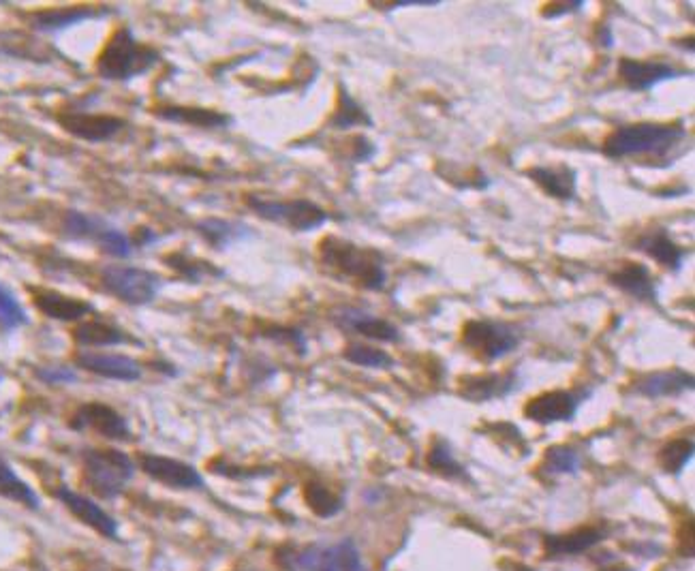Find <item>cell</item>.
Returning a JSON list of instances; mask_svg holds the SVG:
<instances>
[{"label":"cell","mask_w":695,"mask_h":571,"mask_svg":"<svg viewBox=\"0 0 695 571\" xmlns=\"http://www.w3.org/2000/svg\"><path fill=\"white\" fill-rule=\"evenodd\" d=\"M101 287L116 300L144 306L150 304L163 287V279L157 272L137 266H105L101 270Z\"/></svg>","instance_id":"7"},{"label":"cell","mask_w":695,"mask_h":571,"mask_svg":"<svg viewBox=\"0 0 695 571\" xmlns=\"http://www.w3.org/2000/svg\"><path fill=\"white\" fill-rule=\"evenodd\" d=\"M28 315L20 300L15 298V293L0 283V328L5 332L18 330L20 326H26Z\"/></svg>","instance_id":"33"},{"label":"cell","mask_w":695,"mask_h":571,"mask_svg":"<svg viewBox=\"0 0 695 571\" xmlns=\"http://www.w3.org/2000/svg\"><path fill=\"white\" fill-rule=\"evenodd\" d=\"M441 0H400V3L388 5L390 9H400V7H439Z\"/></svg>","instance_id":"41"},{"label":"cell","mask_w":695,"mask_h":571,"mask_svg":"<svg viewBox=\"0 0 695 571\" xmlns=\"http://www.w3.org/2000/svg\"><path fill=\"white\" fill-rule=\"evenodd\" d=\"M687 137L683 122H638V125L616 127L604 142V154L608 159L627 157H666Z\"/></svg>","instance_id":"2"},{"label":"cell","mask_w":695,"mask_h":571,"mask_svg":"<svg viewBox=\"0 0 695 571\" xmlns=\"http://www.w3.org/2000/svg\"><path fill=\"white\" fill-rule=\"evenodd\" d=\"M514 388H516L514 373H505V375L492 373V375L462 379L460 394L467 400H471V403H486V400L507 396Z\"/></svg>","instance_id":"24"},{"label":"cell","mask_w":695,"mask_h":571,"mask_svg":"<svg viewBox=\"0 0 695 571\" xmlns=\"http://www.w3.org/2000/svg\"><path fill=\"white\" fill-rule=\"evenodd\" d=\"M165 264L172 268L176 274H180L187 281H191V283H202L204 279H208V276H223V270L214 268L210 261L195 259V257L184 255V253L167 255Z\"/></svg>","instance_id":"30"},{"label":"cell","mask_w":695,"mask_h":571,"mask_svg":"<svg viewBox=\"0 0 695 571\" xmlns=\"http://www.w3.org/2000/svg\"><path fill=\"white\" fill-rule=\"evenodd\" d=\"M77 366H82L88 373H95L105 379L116 381H137L142 377V366L129 356H118V353H92L82 351L75 356Z\"/></svg>","instance_id":"16"},{"label":"cell","mask_w":695,"mask_h":571,"mask_svg":"<svg viewBox=\"0 0 695 571\" xmlns=\"http://www.w3.org/2000/svg\"><path fill=\"white\" fill-rule=\"evenodd\" d=\"M608 283L619 291L627 293L629 298L657 304L659 300V287L657 279L653 276L651 268L646 264H636V261H625L621 268H616L610 276Z\"/></svg>","instance_id":"15"},{"label":"cell","mask_w":695,"mask_h":571,"mask_svg":"<svg viewBox=\"0 0 695 571\" xmlns=\"http://www.w3.org/2000/svg\"><path fill=\"white\" fill-rule=\"evenodd\" d=\"M283 571H366L360 550L351 539L338 544H313L287 554Z\"/></svg>","instance_id":"6"},{"label":"cell","mask_w":695,"mask_h":571,"mask_svg":"<svg viewBox=\"0 0 695 571\" xmlns=\"http://www.w3.org/2000/svg\"><path fill=\"white\" fill-rule=\"evenodd\" d=\"M35 375L50 385H63V383H73L77 379V373L69 366H41L35 370Z\"/></svg>","instance_id":"39"},{"label":"cell","mask_w":695,"mask_h":571,"mask_svg":"<svg viewBox=\"0 0 695 571\" xmlns=\"http://www.w3.org/2000/svg\"><path fill=\"white\" fill-rule=\"evenodd\" d=\"M161 63V54L150 45L137 41L133 30L122 26L105 43L97 56V73L103 80L129 82L133 77L146 75Z\"/></svg>","instance_id":"3"},{"label":"cell","mask_w":695,"mask_h":571,"mask_svg":"<svg viewBox=\"0 0 695 571\" xmlns=\"http://www.w3.org/2000/svg\"><path fill=\"white\" fill-rule=\"evenodd\" d=\"M110 13L107 7H92V5H77V7H58V9H43L30 15V26L41 33H58V30L71 28L86 20H97Z\"/></svg>","instance_id":"17"},{"label":"cell","mask_w":695,"mask_h":571,"mask_svg":"<svg viewBox=\"0 0 695 571\" xmlns=\"http://www.w3.org/2000/svg\"><path fill=\"white\" fill-rule=\"evenodd\" d=\"M582 394L567 392V390H554L544 392L535 398H531L524 405V415L535 424H556V422H571L576 418L578 407L582 403Z\"/></svg>","instance_id":"10"},{"label":"cell","mask_w":695,"mask_h":571,"mask_svg":"<svg viewBox=\"0 0 695 571\" xmlns=\"http://www.w3.org/2000/svg\"><path fill=\"white\" fill-rule=\"evenodd\" d=\"M319 261L328 274L362 289L383 291L388 285V270L381 253L351 240L338 236L323 238L319 242Z\"/></svg>","instance_id":"1"},{"label":"cell","mask_w":695,"mask_h":571,"mask_svg":"<svg viewBox=\"0 0 695 571\" xmlns=\"http://www.w3.org/2000/svg\"><path fill=\"white\" fill-rule=\"evenodd\" d=\"M332 321L336 323L338 328L355 332V334H362V336L370 338V341L398 343L400 338H403V334H400V330L394 326V323L370 315V313L362 311V308H355V306L336 308V311L332 313Z\"/></svg>","instance_id":"12"},{"label":"cell","mask_w":695,"mask_h":571,"mask_svg":"<svg viewBox=\"0 0 695 571\" xmlns=\"http://www.w3.org/2000/svg\"><path fill=\"white\" fill-rule=\"evenodd\" d=\"M97 244L103 253L118 257V259H125L133 253V242L129 240V236L122 234V231L116 229L114 225H107V229L103 231Z\"/></svg>","instance_id":"38"},{"label":"cell","mask_w":695,"mask_h":571,"mask_svg":"<svg viewBox=\"0 0 695 571\" xmlns=\"http://www.w3.org/2000/svg\"><path fill=\"white\" fill-rule=\"evenodd\" d=\"M343 356L347 362L355 366H364V368H390L394 364L390 353H385L383 349L368 347V345H349Z\"/></svg>","instance_id":"36"},{"label":"cell","mask_w":695,"mask_h":571,"mask_svg":"<svg viewBox=\"0 0 695 571\" xmlns=\"http://www.w3.org/2000/svg\"><path fill=\"white\" fill-rule=\"evenodd\" d=\"M56 497L71 509L73 516H77L82 522H86L88 527L103 533L105 537H116V533H118L116 520L112 516H107L95 501H90L84 495H77V492H73L67 486H60L56 490Z\"/></svg>","instance_id":"22"},{"label":"cell","mask_w":695,"mask_h":571,"mask_svg":"<svg viewBox=\"0 0 695 571\" xmlns=\"http://www.w3.org/2000/svg\"><path fill=\"white\" fill-rule=\"evenodd\" d=\"M604 539V531L595 527H586L571 531L565 535H552L548 537L546 548L552 557H565V554H580L584 550H591Z\"/></svg>","instance_id":"27"},{"label":"cell","mask_w":695,"mask_h":571,"mask_svg":"<svg viewBox=\"0 0 695 571\" xmlns=\"http://www.w3.org/2000/svg\"><path fill=\"white\" fill-rule=\"evenodd\" d=\"M84 480L95 495L114 499L133 480V460L120 450H84Z\"/></svg>","instance_id":"4"},{"label":"cell","mask_w":695,"mask_h":571,"mask_svg":"<svg viewBox=\"0 0 695 571\" xmlns=\"http://www.w3.org/2000/svg\"><path fill=\"white\" fill-rule=\"evenodd\" d=\"M75 430H95L97 435L112 441H129L131 430L122 415L103 403H88L77 409L71 420Z\"/></svg>","instance_id":"11"},{"label":"cell","mask_w":695,"mask_h":571,"mask_svg":"<svg viewBox=\"0 0 695 571\" xmlns=\"http://www.w3.org/2000/svg\"><path fill=\"white\" fill-rule=\"evenodd\" d=\"M527 176L542 189L548 197L559 199V202H574L578 193V174L569 165H537L531 167Z\"/></svg>","instance_id":"18"},{"label":"cell","mask_w":695,"mask_h":571,"mask_svg":"<svg viewBox=\"0 0 695 571\" xmlns=\"http://www.w3.org/2000/svg\"><path fill=\"white\" fill-rule=\"evenodd\" d=\"M0 495L11 501L24 503L33 509L39 507V499L33 492V488H30L26 482H22L3 458H0Z\"/></svg>","instance_id":"31"},{"label":"cell","mask_w":695,"mask_h":571,"mask_svg":"<svg viewBox=\"0 0 695 571\" xmlns=\"http://www.w3.org/2000/svg\"><path fill=\"white\" fill-rule=\"evenodd\" d=\"M693 390V375L681 368L661 370V373L646 375L636 381L633 392L644 398H674L681 396L683 392Z\"/></svg>","instance_id":"21"},{"label":"cell","mask_w":695,"mask_h":571,"mask_svg":"<svg viewBox=\"0 0 695 571\" xmlns=\"http://www.w3.org/2000/svg\"><path fill=\"white\" fill-rule=\"evenodd\" d=\"M332 129H353V127H373V118L368 116L364 107L351 97V92L341 84L338 86V105L330 118Z\"/></svg>","instance_id":"28"},{"label":"cell","mask_w":695,"mask_h":571,"mask_svg":"<svg viewBox=\"0 0 695 571\" xmlns=\"http://www.w3.org/2000/svg\"><path fill=\"white\" fill-rule=\"evenodd\" d=\"M428 467L443 473L445 477H460L462 473H465V469L460 467V462L454 458V454L450 450V443L443 441V439H437L435 445L430 447Z\"/></svg>","instance_id":"37"},{"label":"cell","mask_w":695,"mask_h":571,"mask_svg":"<svg viewBox=\"0 0 695 571\" xmlns=\"http://www.w3.org/2000/svg\"><path fill=\"white\" fill-rule=\"evenodd\" d=\"M56 120L69 135L90 144L110 142L120 131L127 129L125 118L107 116V114H86V112L67 110V112H60Z\"/></svg>","instance_id":"9"},{"label":"cell","mask_w":695,"mask_h":571,"mask_svg":"<svg viewBox=\"0 0 695 571\" xmlns=\"http://www.w3.org/2000/svg\"><path fill=\"white\" fill-rule=\"evenodd\" d=\"M580 467V456L576 450H571L567 445H556L550 447L544 456V471L550 475H565V473H576Z\"/></svg>","instance_id":"35"},{"label":"cell","mask_w":695,"mask_h":571,"mask_svg":"<svg viewBox=\"0 0 695 571\" xmlns=\"http://www.w3.org/2000/svg\"><path fill=\"white\" fill-rule=\"evenodd\" d=\"M154 116L176 122V125H189L197 129H227L234 118L216 112V110H206V107H184V105H167V107H157Z\"/></svg>","instance_id":"23"},{"label":"cell","mask_w":695,"mask_h":571,"mask_svg":"<svg viewBox=\"0 0 695 571\" xmlns=\"http://www.w3.org/2000/svg\"><path fill=\"white\" fill-rule=\"evenodd\" d=\"M0 377H3V373H0Z\"/></svg>","instance_id":"42"},{"label":"cell","mask_w":695,"mask_h":571,"mask_svg":"<svg viewBox=\"0 0 695 571\" xmlns=\"http://www.w3.org/2000/svg\"><path fill=\"white\" fill-rule=\"evenodd\" d=\"M304 497L308 501V507L321 518H330L334 514L341 512L343 501L323 486V484H308L304 490Z\"/></svg>","instance_id":"34"},{"label":"cell","mask_w":695,"mask_h":571,"mask_svg":"<svg viewBox=\"0 0 695 571\" xmlns=\"http://www.w3.org/2000/svg\"><path fill=\"white\" fill-rule=\"evenodd\" d=\"M139 467H142L152 480H157L169 488H180V490L204 488V477L197 473V469L176 458L144 454L139 456Z\"/></svg>","instance_id":"14"},{"label":"cell","mask_w":695,"mask_h":571,"mask_svg":"<svg viewBox=\"0 0 695 571\" xmlns=\"http://www.w3.org/2000/svg\"><path fill=\"white\" fill-rule=\"evenodd\" d=\"M584 9V0H574V3H552V5H546L542 9V15L544 18H561V15H571V13H578Z\"/></svg>","instance_id":"40"},{"label":"cell","mask_w":695,"mask_h":571,"mask_svg":"<svg viewBox=\"0 0 695 571\" xmlns=\"http://www.w3.org/2000/svg\"><path fill=\"white\" fill-rule=\"evenodd\" d=\"M73 338L77 345L82 347H112V345H125L135 343L127 332H122L116 326H110L105 321H84L73 330Z\"/></svg>","instance_id":"25"},{"label":"cell","mask_w":695,"mask_h":571,"mask_svg":"<svg viewBox=\"0 0 695 571\" xmlns=\"http://www.w3.org/2000/svg\"><path fill=\"white\" fill-rule=\"evenodd\" d=\"M107 221H103L101 216H92L80 210H69L63 219V231L65 236L73 238V240H86V242H95L101 238L103 231L107 229Z\"/></svg>","instance_id":"29"},{"label":"cell","mask_w":695,"mask_h":571,"mask_svg":"<svg viewBox=\"0 0 695 571\" xmlns=\"http://www.w3.org/2000/svg\"><path fill=\"white\" fill-rule=\"evenodd\" d=\"M462 345L482 360L494 362L516 351L520 345V334L514 326L503 321L471 319L462 326Z\"/></svg>","instance_id":"8"},{"label":"cell","mask_w":695,"mask_h":571,"mask_svg":"<svg viewBox=\"0 0 695 571\" xmlns=\"http://www.w3.org/2000/svg\"><path fill=\"white\" fill-rule=\"evenodd\" d=\"M33 302L37 311L56 321H82L86 315L95 311V306L80 298L65 296L52 289H33Z\"/></svg>","instance_id":"20"},{"label":"cell","mask_w":695,"mask_h":571,"mask_svg":"<svg viewBox=\"0 0 695 571\" xmlns=\"http://www.w3.org/2000/svg\"><path fill=\"white\" fill-rule=\"evenodd\" d=\"M693 458V441L691 439H674L668 445L661 447L659 452V465L666 473L678 475L687 462Z\"/></svg>","instance_id":"32"},{"label":"cell","mask_w":695,"mask_h":571,"mask_svg":"<svg viewBox=\"0 0 695 571\" xmlns=\"http://www.w3.org/2000/svg\"><path fill=\"white\" fill-rule=\"evenodd\" d=\"M633 249H638L644 255L655 259L661 268H666L670 272H681L685 255H687L683 246H678L668 234V229L663 227L646 231V234H642L636 240V246H633Z\"/></svg>","instance_id":"19"},{"label":"cell","mask_w":695,"mask_h":571,"mask_svg":"<svg viewBox=\"0 0 695 571\" xmlns=\"http://www.w3.org/2000/svg\"><path fill=\"white\" fill-rule=\"evenodd\" d=\"M195 231L212 246V249H227L229 244H234L251 234L246 225L225 219H204L195 225Z\"/></svg>","instance_id":"26"},{"label":"cell","mask_w":695,"mask_h":571,"mask_svg":"<svg viewBox=\"0 0 695 571\" xmlns=\"http://www.w3.org/2000/svg\"><path fill=\"white\" fill-rule=\"evenodd\" d=\"M246 206L259 219L283 225L291 231H313L330 221V214L311 199H268L261 195H246Z\"/></svg>","instance_id":"5"},{"label":"cell","mask_w":695,"mask_h":571,"mask_svg":"<svg viewBox=\"0 0 695 571\" xmlns=\"http://www.w3.org/2000/svg\"><path fill=\"white\" fill-rule=\"evenodd\" d=\"M619 75L627 90L646 92V90H653L661 82L676 80V77H681L685 73L668 63H661V60H636V58L625 56L619 60Z\"/></svg>","instance_id":"13"}]
</instances>
